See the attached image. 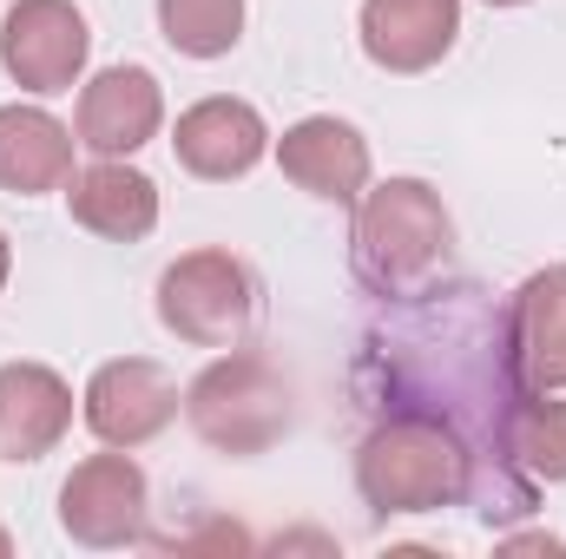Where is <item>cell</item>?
Listing matches in <instances>:
<instances>
[{
    "label": "cell",
    "instance_id": "6da1fadb",
    "mask_svg": "<svg viewBox=\"0 0 566 559\" xmlns=\"http://www.w3.org/2000/svg\"><path fill=\"white\" fill-rule=\"evenodd\" d=\"M363 369H382V409H422L441 415L474 454V514L488 527L534 507V481L507 454L514 402L527 395L507 316L488 309L474 283L461 289H409V309L369 336Z\"/></svg>",
    "mask_w": 566,
    "mask_h": 559
},
{
    "label": "cell",
    "instance_id": "7a4b0ae2",
    "mask_svg": "<svg viewBox=\"0 0 566 559\" xmlns=\"http://www.w3.org/2000/svg\"><path fill=\"white\" fill-rule=\"evenodd\" d=\"M356 487L376 514H441L474 500V454L441 415L382 409L356 447Z\"/></svg>",
    "mask_w": 566,
    "mask_h": 559
},
{
    "label": "cell",
    "instance_id": "3957f363",
    "mask_svg": "<svg viewBox=\"0 0 566 559\" xmlns=\"http://www.w3.org/2000/svg\"><path fill=\"white\" fill-rule=\"evenodd\" d=\"M454 224L448 204L428 178H382L376 191L356 198V231H349V257L356 277L376 296H409L448 264Z\"/></svg>",
    "mask_w": 566,
    "mask_h": 559
},
{
    "label": "cell",
    "instance_id": "277c9868",
    "mask_svg": "<svg viewBox=\"0 0 566 559\" xmlns=\"http://www.w3.org/2000/svg\"><path fill=\"white\" fill-rule=\"evenodd\" d=\"M185 415H191L205 447L251 461V454L277 447L283 434L296 428V402H290V382H283L277 362L244 349V356H218L185 389Z\"/></svg>",
    "mask_w": 566,
    "mask_h": 559
},
{
    "label": "cell",
    "instance_id": "5b68a950",
    "mask_svg": "<svg viewBox=\"0 0 566 559\" xmlns=\"http://www.w3.org/2000/svg\"><path fill=\"white\" fill-rule=\"evenodd\" d=\"M158 323L191 349H238L258 323V277L231 251H185L158 277Z\"/></svg>",
    "mask_w": 566,
    "mask_h": 559
},
{
    "label": "cell",
    "instance_id": "8992f818",
    "mask_svg": "<svg viewBox=\"0 0 566 559\" xmlns=\"http://www.w3.org/2000/svg\"><path fill=\"white\" fill-rule=\"evenodd\" d=\"M93 53V27L73 0H13L0 20V66L20 93L53 99L73 93Z\"/></svg>",
    "mask_w": 566,
    "mask_h": 559
},
{
    "label": "cell",
    "instance_id": "52a82bcc",
    "mask_svg": "<svg viewBox=\"0 0 566 559\" xmlns=\"http://www.w3.org/2000/svg\"><path fill=\"white\" fill-rule=\"evenodd\" d=\"M145 507H151V487H145V467L133 461V447H106V454H86L66 487H60V527L73 547H133L145 540Z\"/></svg>",
    "mask_w": 566,
    "mask_h": 559
},
{
    "label": "cell",
    "instance_id": "ba28073f",
    "mask_svg": "<svg viewBox=\"0 0 566 559\" xmlns=\"http://www.w3.org/2000/svg\"><path fill=\"white\" fill-rule=\"evenodd\" d=\"M171 421H178V382L151 356H119V362L93 369V382H86V428L106 447H145Z\"/></svg>",
    "mask_w": 566,
    "mask_h": 559
},
{
    "label": "cell",
    "instance_id": "9c48e42d",
    "mask_svg": "<svg viewBox=\"0 0 566 559\" xmlns=\"http://www.w3.org/2000/svg\"><path fill=\"white\" fill-rule=\"evenodd\" d=\"M171 151L191 178H211V184H231L244 171H258V158L271 151V126L251 99H231V93H211L198 106L178 113L171 126Z\"/></svg>",
    "mask_w": 566,
    "mask_h": 559
},
{
    "label": "cell",
    "instance_id": "30bf717a",
    "mask_svg": "<svg viewBox=\"0 0 566 559\" xmlns=\"http://www.w3.org/2000/svg\"><path fill=\"white\" fill-rule=\"evenodd\" d=\"M158 126H165V93L145 66H106L80 86L73 133L93 158H133L139 145L158 139Z\"/></svg>",
    "mask_w": 566,
    "mask_h": 559
},
{
    "label": "cell",
    "instance_id": "8fae6325",
    "mask_svg": "<svg viewBox=\"0 0 566 559\" xmlns=\"http://www.w3.org/2000/svg\"><path fill=\"white\" fill-rule=\"evenodd\" d=\"M277 165L296 191L329 198V204H356L369 191V139L349 119H336V113L296 119L277 139Z\"/></svg>",
    "mask_w": 566,
    "mask_h": 559
},
{
    "label": "cell",
    "instance_id": "7c38bea8",
    "mask_svg": "<svg viewBox=\"0 0 566 559\" xmlns=\"http://www.w3.org/2000/svg\"><path fill=\"white\" fill-rule=\"evenodd\" d=\"M73 428V389L46 362H0V461L27 467Z\"/></svg>",
    "mask_w": 566,
    "mask_h": 559
},
{
    "label": "cell",
    "instance_id": "4fadbf2b",
    "mask_svg": "<svg viewBox=\"0 0 566 559\" xmlns=\"http://www.w3.org/2000/svg\"><path fill=\"white\" fill-rule=\"evenodd\" d=\"M461 33V0H363V53L382 73H428Z\"/></svg>",
    "mask_w": 566,
    "mask_h": 559
},
{
    "label": "cell",
    "instance_id": "5bb4252c",
    "mask_svg": "<svg viewBox=\"0 0 566 559\" xmlns=\"http://www.w3.org/2000/svg\"><path fill=\"white\" fill-rule=\"evenodd\" d=\"M507 349L527 389H566V264H547L507 303Z\"/></svg>",
    "mask_w": 566,
    "mask_h": 559
},
{
    "label": "cell",
    "instance_id": "9a60e30c",
    "mask_svg": "<svg viewBox=\"0 0 566 559\" xmlns=\"http://www.w3.org/2000/svg\"><path fill=\"white\" fill-rule=\"evenodd\" d=\"M66 211L80 231H93L106 244H139L158 224V184L126 158H99L66 178Z\"/></svg>",
    "mask_w": 566,
    "mask_h": 559
},
{
    "label": "cell",
    "instance_id": "2e32d148",
    "mask_svg": "<svg viewBox=\"0 0 566 559\" xmlns=\"http://www.w3.org/2000/svg\"><path fill=\"white\" fill-rule=\"evenodd\" d=\"M73 145H80V133L60 126L46 106H0V191H13V198L66 191Z\"/></svg>",
    "mask_w": 566,
    "mask_h": 559
},
{
    "label": "cell",
    "instance_id": "e0dca14e",
    "mask_svg": "<svg viewBox=\"0 0 566 559\" xmlns=\"http://www.w3.org/2000/svg\"><path fill=\"white\" fill-rule=\"evenodd\" d=\"M507 454L534 487H560L566 481V402L547 389H527L514 402V428H507Z\"/></svg>",
    "mask_w": 566,
    "mask_h": 559
},
{
    "label": "cell",
    "instance_id": "ac0fdd59",
    "mask_svg": "<svg viewBox=\"0 0 566 559\" xmlns=\"http://www.w3.org/2000/svg\"><path fill=\"white\" fill-rule=\"evenodd\" d=\"M158 33L185 60H224L244 40V0H158Z\"/></svg>",
    "mask_w": 566,
    "mask_h": 559
},
{
    "label": "cell",
    "instance_id": "d6986e66",
    "mask_svg": "<svg viewBox=\"0 0 566 559\" xmlns=\"http://www.w3.org/2000/svg\"><path fill=\"white\" fill-rule=\"evenodd\" d=\"M501 547H507V553H547V559H560V553H566L560 534H507Z\"/></svg>",
    "mask_w": 566,
    "mask_h": 559
},
{
    "label": "cell",
    "instance_id": "ffe728a7",
    "mask_svg": "<svg viewBox=\"0 0 566 559\" xmlns=\"http://www.w3.org/2000/svg\"><path fill=\"white\" fill-rule=\"evenodd\" d=\"M7 277H13V244H7V231H0V289H7Z\"/></svg>",
    "mask_w": 566,
    "mask_h": 559
},
{
    "label": "cell",
    "instance_id": "44dd1931",
    "mask_svg": "<svg viewBox=\"0 0 566 559\" xmlns=\"http://www.w3.org/2000/svg\"><path fill=\"white\" fill-rule=\"evenodd\" d=\"M488 7H527V0H488Z\"/></svg>",
    "mask_w": 566,
    "mask_h": 559
},
{
    "label": "cell",
    "instance_id": "7402d4cb",
    "mask_svg": "<svg viewBox=\"0 0 566 559\" xmlns=\"http://www.w3.org/2000/svg\"><path fill=\"white\" fill-rule=\"evenodd\" d=\"M7 553H13V540H7V534H0V559H7Z\"/></svg>",
    "mask_w": 566,
    "mask_h": 559
}]
</instances>
